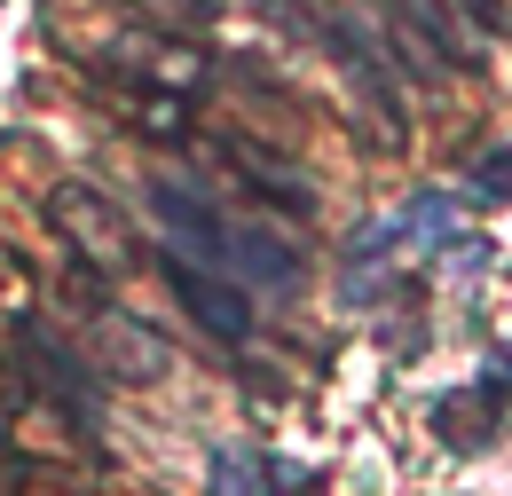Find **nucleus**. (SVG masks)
I'll use <instances>...</instances> for the list:
<instances>
[{
    "instance_id": "11",
    "label": "nucleus",
    "mask_w": 512,
    "mask_h": 496,
    "mask_svg": "<svg viewBox=\"0 0 512 496\" xmlns=\"http://www.w3.org/2000/svg\"><path fill=\"white\" fill-rule=\"evenodd\" d=\"M221 158L237 166V182H253L260 197H276V205H292V213H300V205L316 197V182H308V174H300L292 158L260 150V142H245V134H221Z\"/></svg>"
},
{
    "instance_id": "16",
    "label": "nucleus",
    "mask_w": 512,
    "mask_h": 496,
    "mask_svg": "<svg viewBox=\"0 0 512 496\" xmlns=\"http://www.w3.org/2000/svg\"><path fill=\"white\" fill-rule=\"evenodd\" d=\"M465 16L489 24V32H505V24H512V0H465Z\"/></svg>"
},
{
    "instance_id": "13",
    "label": "nucleus",
    "mask_w": 512,
    "mask_h": 496,
    "mask_svg": "<svg viewBox=\"0 0 512 496\" xmlns=\"http://www.w3.org/2000/svg\"><path fill=\"white\" fill-rule=\"evenodd\" d=\"M127 8L150 32H205V24L221 16V0H127Z\"/></svg>"
},
{
    "instance_id": "2",
    "label": "nucleus",
    "mask_w": 512,
    "mask_h": 496,
    "mask_svg": "<svg viewBox=\"0 0 512 496\" xmlns=\"http://www.w3.org/2000/svg\"><path fill=\"white\" fill-rule=\"evenodd\" d=\"M16 363L32 371V386H40V394H48V402H56L87 441L103 434V394H95L87 363H79L71 347H56V331H48V323H16Z\"/></svg>"
},
{
    "instance_id": "1",
    "label": "nucleus",
    "mask_w": 512,
    "mask_h": 496,
    "mask_svg": "<svg viewBox=\"0 0 512 496\" xmlns=\"http://www.w3.org/2000/svg\"><path fill=\"white\" fill-rule=\"evenodd\" d=\"M48 221L64 229V245L79 252V268L95 276H134V229H127V205H111L103 189L64 182L48 197Z\"/></svg>"
},
{
    "instance_id": "14",
    "label": "nucleus",
    "mask_w": 512,
    "mask_h": 496,
    "mask_svg": "<svg viewBox=\"0 0 512 496\" xmlns=\"http://www.w3.org/2000/svg\"><path fill=\"white\" fill-rule=\"evenodd\" d=\"M434 260H442V276H481V268H489V245H481V237H457V229H449L442 245H434Z\"/></svg>"
},
{
    "instance_id": "10",
    "label": "nucleus",
    "mask_w": 512,
    "mask_h": 496,
    "mask_svg": "<svg viewBox=\"0 0 512 496\" xmlns=\"http://www.w3.org/2000/svg\"><path fill=\"white\" fill-rule=\"evenodd\" d=\"M512 394H497V386H457V394H442V410H434V434H442V449H457V457H481L489 449V434H497V418H505Z\"/></svg>"
},
{
    "instance_id": "15",
    "label": "nucleus",
    "mask_w": 512,
    "mask_h": 496,
    "mask_svg": "<svg viewBox=\"0 0 512 496\" xmlns=\"http://www.w3.org/2000/svg\"><path fill=\"white\" fill-rule=\"evenodd\" d=\"M308 481H316V473H308L300 457H276V449H268V489H308Z\"/></svg>"
},
{
    "instance_id": "4",
    "label": "nucleus",
    "mask_w": 512,
    "mask_h": 496,
    "mask_svg": "<svg viewBox=\"0 0 512 496\" xmlns=\"http://www.w3.org/2000/svg\"><path fill=\"white\" fill-rule=\"evenodd\" d=\"M166 284H174L182 315H190L197 331H213L221 347H245V339H253V292L229 284L221 268H197V260H182V252H166Z\"/></svg>"
},
{
    "instance_id": "6",
    "label": "nucleus",
    "mask_w": 512,
    "mask_h": 496,
    "mask_svg": "<svg viewBox=\"0 0 512 496\" xmlns=\"http://www.w3.org/2000/svg\"><path fill=\"white\" fill-rule=\"evenodd\" d=\"M323 32H331V48H339V63H347V79L379 103L386 150H402V142H410V111H402V95H394V71H386V56L371 48V32H363L347 8H331V16H323Z\"/></svg>"
},
{
    "instance_id": "5",
    "label": "nucleus",
    "mask_w": 512,
    "mask_h": 496,
    "mask_svg": "<svg viewBox=\"0 0 512 496\" xmlns=\"http://www.w3.org/2000/svg\"><path fill=\"white\" fill-rule=\"evenodd\" d=\"M394 40L418 71H442V63H481L473 32H465V8L457 0H394Z\"/></svg>"
},
{
    "instance_id": "17",
    "label": "nucleus",
    "mask_w": 512,
    "mask_h": 496,
    "mask_svg": "<svg viewBox=\"0 0 512 496\" xmlns=\"http://www.w3.org/2000/svg\"><path fill=\"white\" fill-rule=\"evenodd\" d=\"M473 182H481V189H505V182H512V150H489V158H481V174H473Z\"/></svg>"
},
{
    "instance_id": "8",
    "label": "nucleus",
    "mask_w": 512,
    "mask_h": 496,
    "mask_svg": "<svg viewBox=\"0 0 512 496\" xmlns=\"http://www.w3.org/2000/svg\"><path fill=\"white\" fill-rule=\"evenodd\" d=\"M300 245L292 237H276V229H260V221H229V276L237 284H253L260 300H292L300 292Z\"/></svg>"
},
{
    "instance_id": "18",
    "label": "nucleus",
    "mask_w": 512,
    "mask_h": 496,
    "mask_svg": "<svg viewBox=\"0 0 512 496\" xmlns=\"http://www.w3.org/2000/svg\"><path fill=\"white\" fill-rule=\"evenodd\" d=\"M8 418H16V386L0 378V426H8Z\"/></svg>"
},
{
    "instance_id": "3",
    "label": "nucleus",
    "mask_w": 512,
    "mask_h": 496,
    "mask_svg": "<svg viewBox=\"0 0 512 496\" xmlns=\"http://www.w3.org/2000/svg\"><path fill=\"white\" fill-rule=\"evenodd\" d=\"M150 221L166 229V252H182L197 268H229V221L182 174H150Z\"/></svg>"
},
{
    "instance_id": "7",
    "label": "nucleus",
    "mask_w": 512,
    "mask_h": 496,
    "mask_svg": "<svg viewBox=\"0 0 512 496\" xmlns=\"http://www.w3.org/2000/svg\"><path fill=\"white\" fill-rule=\"evenodd\" d=\"M449 229H457V197H449V189H418L402 213H371V221L347 237V252H355V260H371V252H402V245L434 252Z\"/></svg>"
},
{
    "instance_id": "9",
    "label": "nucleus",
    "mask_w": 512,
    "mask_h": 496,
    "mask_svg": "<svg viewBox=\"0 0 512 496\" xmlns=\"http://www.w3.org/2000/svg\"><path fill=\"white\" fill-rule=\"evenodd\" d=\"M87 347H95V363L111 378H166V339L150 331V323H134V315H95V331H87Z\"/></svg>"
},
{
    "instance_id": "12",
    "label": "nucleus",
    "mask_w": 512,
    "mask_h": 496,
    "mask_svg": "<svg viewBox=\"0 0 512 496\" xmlns=\"http://www.w3.org/2000/svg\"><path fill=\"white\" fill-rule=\"evenodd\" d=\"M205 481L221 496H253L268 489V449H245V441H229V449H213V465H205Z\"/></svg>"
}]
</instances>
